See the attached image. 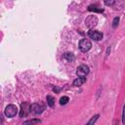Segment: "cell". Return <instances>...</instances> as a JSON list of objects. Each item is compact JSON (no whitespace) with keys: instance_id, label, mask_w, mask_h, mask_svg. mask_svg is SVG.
<instances>
[{"instance_id":"5","label":"cell","mask_w":125,"mask_h":125,"mask_svg":"<svg viewBox=\"0 0 125 125\" xmlns=\"http://www.w3.org/2000/svg\"><path fill=\"white\" fill-rule=\"evenodd\" d=\"M76 73H77V75L79 77H85L89 73V67L87 65H85V64H82L77 68Z\"/></svg>"},{"instance_id":"13","label":"cell","mask_w":125,"mask_h":125,"mask_svg":"<svg viewBox=\"0 0 125 125\" xmlns=\"http://www.w3.org/2000/svg\"><path fill=\"white\" fill-rule=\"evenodd\" d=\"M63 57H64L65 59H67L68 61H70V60H73V55H72L71 53H65V54L63 55Z\"/></svg>"},{"instance_id":"15","label":"cell","mask_w":125,"mask_h":125,"mask_svg":"<svg viewBox=\"0 0 125 125\" xmlns=\"http://www.w3.org/2000/svg\"><path fill=\"white\" fill-rule=\"evenodd\" d=\"M118 21H119V18H114L113 22H112V26L113 27H116V25L118 24Z\"/></svg>"},{"instance_id":"14","label":"cell","mask_w":125,"mask_h":125,"mask_svg":"<svg viewBox=\"0 0 125 125\" xmlns=\"http://www.w3.org/2000/svg\"><path fill=\"white\" fill-rule=\"evenodd\" d=\"M89 10H90V11H95V12H103V11H104L103 9H97L96 7H94V8H93L92 6H90V7H89Z\"/></svg>"},{"instance_id":"10","label":"cell","mask_w":125,"mask_h":125,"mask_svg":"<svg viewBox=\"0 0 125 125\" xmlns=\"http://www.w3.org/2000/svg\"><path fill=\"white\" fill-rule=\"evenodd\" d=\"M47 104H49V106H54V104H55V98H53L52 96H47Z\"/></svg>"},{"instance_id":"16","label":"cell","mask_w":125,"mask_h":125,"mask_svg":"<svg viewBox=\"0 0 125 125\" xmlns=\"http://www.w3.org/2000/svg\"><path fill=\"white\" fill-rule=\"evenodd\" d=\"M122 123L125 124V104L123 105V111H122Z\"/></svg>"},{"instance_id":"9","label":"cell","mask_w":125,"mask_h":125,"mask_svg":"<svg viewBox=\"0 0 125 125\" xmlns=\"http://www.w3.org/2000/svg\"><path fill=\"white\" fill-rule=\"evenodd\" d=\"M41 121L39 119H31V120H27L23 123V125H35L37 123H40Z\"/></svg>"},{"instance_id":"8","label":"cell","mask_w":125,"mask_h":125,"mask_svg":"<svg viewBox=\"0 0 125 125\" xmlns=\"http://www.w3.org/2000/svg\"><path fill=\"white\" fill-rule=\"evenodd\" d=\"M85 81H86V79H85L84 77L76 78V79L73 81V86H75V87H79V86H81Z\"/></svg>"},{"instance_id":"12","label":"cell","mask_w":125,"mask_h":125,"mask_svg":"<svg viewBox=\"0 0 125 125\" xmlns=\"http://www.w3.org/2000/svg\"><path fill=\"white\" fill-rule=\"evenodd\" d=\"M68 101H69L68 97L63 96V97H62V98H61V100H60V104H66Z\"/></svg>"},{"instance_id":"7","label":"cell","mask_w":125,"mask_h":125,"mask_svg":"<svg viewBox=\"0 0 125 125\" xmlns=\"http://www.w3.org/2000/svg\"><path fill=\"white\" fill-rule=\"evenodd\" d=\"M97 21H98V20H97V18L96 17H94V16H90L87 20H86V23H87V25L88 26H95L96 24H97Z\"/></svg>"},{"instance_id":"1","label":"cell","mask_w":125,"mask_h":125,"mask_svg":"<svg viewBox=\"0 0 125 125\" xmlns=\"http://www.w3.org/2000/svg\"><path fill=\"white\" fill-rule=\"evenodd\" d=\"M18 110L19 109H18L17 105H15V104H9L5 108V115L7 117H14V116L17 115Z\"/></svg>"},{"instance_id":"4","label":"cell","mask_w":125,"mask_h":125,"mask_svg":"<svg viewBox=\"0 0 125 125\" xmlns=\"http://www.w3.org/2000/svg\"><path fill=\"white\" fill-rule=\"evenodd\" d=\"M88 35H89V37L91 39H94L96 41H99V40H101L103 38V33L102 32L97 31V30H93V29L88 31Z\"/></svg>"},{"instance_id":"11","label":"cell","mask_w":125,"mask_h":125,"mask_svg":"<svg viewBox=\"0 0 125 125\" xmlns=\"http://www.w3.org/2000/svg\"><path fill=\"white\" fill-rule=\"evenodd\" d=\"M98 118H99V114H97V115H95V116H93L90 120H89V122L86 124V125H94L95 124V122L98 120Z\"/></svg>"},{"instance_id":"17","label":"cell","mask_w":125,"mask_h":125,"mask_svg":"<svg viewBox=\"0 0 125 125\" xmlns=\"http://www.w3.org/2000/svg\"><path fill=\"white\" fill-rule=\"evenodd\" d=\"M104 3H105L106 5H112V4L114 3V1H105Z\"/></svg>"},{"instance_id":"2","label":"cell","mask_w":125,"mask_h":125,"mask_svg":"<svg viewBox=\"0 0 125 125\" xmlns=\"http://www.w3.org/2000/svg\"><path fill=\"white\" fill-rule=\"evenodd\" d=\"M92 47V43L89 39H81L79 42V49L82 52H88Z\"/></svg>"},{"instance_id":"3","label":"cell","mask_w":125,"mask_h":125,"mask_svg":"<svg viewBox=\"0 0 125 125\" xmlns=\"http://www.w3.org/2000/svg\"><path fill=\"white\" fill-rule=\"evenodd\" d=\"M30 104L28 103H23L21 105V111H20V116L21 117H25L29 112H30Z\"/></svg>"},{"instance_id":"6","label":"cell","mask_w":125,"mask_h":125,"mask_svg":"<svg viewBox=\"0 0 125 125\" xmlns=\"http://www.w3.org/2000/svg\"><path fill=\"white\" fill-rule=\"evenodd\" d=\"M43 109H44L43 105L39 104H32L30 106V112L33 114H39L43 111Z\"/></svg>"}]
</instances>
